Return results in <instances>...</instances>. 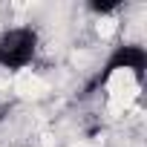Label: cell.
Instances as JSON below:
<instances>
[{
    "instance_id": "6da1fadb",
    "label": "cell",
    "mask_w": 147,
    "mask_h": 147,
    "mask_svg": "<svg viewBox=\"0 0 147 147\" xmlns=\"http://www.w3.org/2000/svg\"><path fill=\"white\" fill-rule=\"evenodd\" d=\"M40 52V32L32 23H18L0 32V69L20 72L35 63Z\"/></svg>"
},
{
    "instance_id": "7a4b0ae2",
    "label": "cell",
    "mask_w": 147,
    "mask_h": 147,
    "mask_svg": "<svg viewBox=\"0 0 147 147\" xmlns=\"http://www.w3.org/2000/svg\"><path fill=\"white\" fill-rule=\"evenodd\" d=\"M115 72H127V75L136 81V87L144 84V75H147V49L141 43H118L110 55H107V63L98 75L92 78L90 90L92 87H104Z\"/></svg>"
},
{
    "instance_id": "3957f363",
    "label": "cell",
    "mask_w": 147,
    "mask_h": 147,
    "mask_svg": "<svg viewBox=\"0 0 147 147\" xmlns=\"http://www.w3.org/2000/svg\"><path fill=\"white\" fill-rule=\"evenodd\" d=\"M121 9H124L121 0H90V3H87V12H92L98 18H110V15H115Z\"/></svg>"
},
{
    "instance_id": "277c9868",
    "label": "cell",
    "mask_w": 147,
    "mask_h": 147,
    "mask_svg": "<svg viewBox=\"0 0 147 147\" xmlns=\"http://www.w3.org/2000/svg\"><path fill=\"white\" fill-rule=\"evenodd\" d=\"M9 113H12V104H0V124L9 118Z\"/></svg>"
}]
</instances>
